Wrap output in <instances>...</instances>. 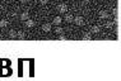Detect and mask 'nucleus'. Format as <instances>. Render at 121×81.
I'll return each instance as SVG.
<instances>
[{
  "instance_id": "ddd939ff",
  "label": "nucleus",
  "mask_w": 121,
  "mask_h": 81,
  "mask_svg": "<svg viewBox=\"0 0 121 81\" xmlns=\"http://www.w3.org/2000/svg\"><path fill=\"white\" fill-rule=\"evenodd\" d=\"M91 31H92V33H94V34H97V33H99V27H97V25H93L92 27V29H91Z\"/></svg>"
},
{
  "instance_id": "9d476101",
  "label": "nucleus",
  "mask_w": 121,
  "mask_h": 81,
  "mask_svg": "<svg viewBox=\"0 0 121 81\" xmlns=\"http://www.w3.org/2000/svg\"><path fill=\"white\" fill-rule=\"evenodd\" d=\"M54 32H55L56 34H63V33H64V29L61 28V27H59V25H56V28L54 29Z\"/></svg>"
},
{
  "instance_id": "f3484780",
  "label": "nucleus",
  "mask_w": 121,
  "mask_h": 81,
  "mask_svg": "<svg viewBox=\"0 0 121 81\" xmlns=\"http://www.w3.org/2000/svg\"><path fill=\"white\" fill-rule=\"evenodd\" d=\"M40 3H41L42 5H46L47 3H48V0H40Z\"/></svg>"
},
{
  "instance_id": "1a4fd4ad",
  "label": "nucleus",
  "mask_w": 121,
  "mask_h": 81,
  "mask_svg": "<svg viewBox=\"0 0 121 81\" xmlns=\"http://www.w3.org/2000/svg\"><path fill=\"white\" fill-rule=\"evenodd\" d=\"M28 18H29V13L28 12H23L21 14V20H27Z\"/></svg>"
},
{
  "instance_id": "20e7f679",
  "label": "nucleus",
  "mask_w": 121,
  "mask_h": 81,
  "mask_svg": "<svg viewBox=\"0 0 121 81\" xmlns=\"http://www.w3.org/2000/svg\"><path fill=\"white\" fill-rule=\"evenodd\" d=\"M42 31L46 32V33H48V32L51 31V24H50V23H45V24H42Z\"/></svg>"
},
{
  "instance_id": "412c9836",
  "label": "nucleus",
  "mask_w": 121,
  "mask_h": 81,
  "mask_svg": "<svg viewBox=\"0 0 121 81\" xmlns=\"http://www.w3.org/2000/svg\"><path fill=\"white\" fill-rule=\"evenodd\" d=\"M91 1V0H84V3H86V4H87V3H89Z\"/></svg>"
},
{
  "instance_id": "6e6552de",
  "label": "nucleus",
  "mask_w": 121,
  "mask_h": 81,
  "mask_svg": "<svg viewBox=\"0 0 121 81\" xmlns=\"http://www.w3.org/2000/svg\"><path fill=\"white\" fill-rule=\"evenodd\" d=\"M61 22H63V19H61V17H55L54 20H52V23H54L55 25H60Z\"/></svg>"
},
{
  "instance_id": "0eeeda50",
  "label": "nucleus",
  "mask_w": 121,
  "mask_h": 81,
  "mask_svg": "<svg viewBox=\"0 0 121 81\" xmlns=\"http://www.w3.org/2000/svg\"><path fill=\"white\" fill-rule=\"evenodd\" d=\"M99 18L101 19H107L108 18V13H107L106 10H101L99 12Z\"/></svg>"
},
{
  "instance_id": "2eb2a0df",
  "label": "nucleus",
  "mask_w": 121,
  "mask_h": 81,
  "mask_svg": "<svg viewBox=\"0 0 121 81\" xmlns=\"http://www.w3.org/2000/svg\"><path fill=\"white\" fill-rule=\"evenodd\" d=\"M113 20H108V22H106V28H112L113 27Z\"/></svg>"
},
{
  "instance_id": "aec40b11",
  "label": "nucleus",
  "mask_w": 121,
  "mask_h": 81,
  "mask_svg": "<svg viewBox=\"0 0 121 81\" xmlns=\"http://www.w3.org/2000/svg\"><path fill=\"white\" fill-rule=\"evenodd\" d=\"M21 1H22V3H28L29 0H21Z\"/></svg>"
},
{
  "instance_id": "a211bd4d",
  "label": "nucleus",
  "mask_w": 121,
  "mask_h": 81,
  "mask_svg": "<svg viewBox=\"0 0 121 81\" xmlns=\"http://www.w3.org/2000/svg\"><path fill=\"white\" fill-rule=\"evenodd\" d=\"M112 14L115 15V17L117 15V9H116V8H113V9H112Z\"/></svg>"
},
{
  "instance_id": "f8f14e48",
  "label": "nucleus",
  "mask_w": 121,
  "mask_h": 81,
  "mask_svg": "<svg viewBox=\"0 0 121 81\" xmlns=\"http://www.w3.org/2000/svg\"><path fill=\"white\" fill-rule=\"evenodd\" d=\"M17 37L19 38V39H24V38H26V34H24V32H22V31L17 32Z\"/></svg>"
},
{
  "instance_id": "9b49d317",
  "label": "nucleus",
  "mask_w": 121,
  "mask_h": 81,
  "mask_svg": "<svg viewBox=\"0 0 121 81\" xmlns=\"http://www.w3.org/2000/svg\"><path fill=\"white\" fill-rule=\"evenodd\" d=\"M9 37L10 38H17V32H15V29H10V31H9Z\"/></svg>"
},
{
  "instance_id": "423d86ee",
  "label": "nucleus",
  "mask_w": 121,
  "mask_h": 81,
  "mask_svg": "<svg viewBox=\"0 0 121 81\" xmlns=\"http://www.w3.org/2000/svg\"><path fill=\"white\" fill-rule=\"evenodd\" d=\"M73 15H71V14H69V13H66V14H65V22H66V23H71V22H73Z\"/></svg>"
},
{
  "instance_id": "7ed1b4c3",
  "label": "nucleus",
  "mask_w": 121,
  "mask_h": 81,
  "mask_svg": "<svg viewBox=\"0 0 121 81\" xmlns=\"http://www.w3.org/2000/svg\"><path fill=\"white\" fill-rule=\"evenodd\" d=\"M24 22H26V25H27L28 28H33L35 24H36V22L33 20V19H29V18L27 19V20H24Z\"/></svg>"
},
{
  "instance_id": "dca6fc26",
  "label": "nucleus",
  "mask_w": 121,
  "mask_h": 81,
  "mask_svg": "<svg viewBox=\"0 0 121 81\" xmlns=\"http://www.w3.org/2000/svg\"><path fill=\"white\" fill-rule=\"evenodd\" d=\"M59 39H60V41H66V37H65L64 34H60V37H59Z\"/></svg>"
},
{
  "instance_id": "4468645a",
  "label": "nucleus",
  "mask_w": 121,
  "mask_h": 81,
  "mask_svg": "<svg viewBox=\"0 0 121 81\" xmlns=\"http://www.w3.org/2000/svg\"><path fill=\"white\" fill-rule=\"evenodd\" d=\"M6 25H8V20H6V19H1V20H0V27L5 28Z\"/></svg>"
},
{
  "instance_id": "39448f33",
  "label": "nucleus",
  "mask_w": 121,
  "mask_h": 81,
  "mask_svg": "<svg viewBox=\"0 0 121 81\" xmlns=\"http://www.w3.org/2000/svg\"><path fill=\"white\" fill-rule=\"evenodd\" d=\"M82 41H86V42L92 41V35H91L89 33H84V34H83V37H82Z\"/></svg>"
},
{
  "instance_id": "f257e3e1",
  "label": "nucleus",
  "mask_w": 121,
  "mask_h": 81,
  "mask_svg": "<svg viewBox=\"0 0 121 81\" xmlns=\"http://www.w3.org/2000/svg\"><path fill=\"white\" fill-rule=\"evenodd\" d=\"M73 22L77 25H79V27L84 25V18L83 17H75V18H73Z\"/></svg>"
},
{
  "instance_id": "f03ea898",
  "label": "nucleus",
  "mask_w": 121,
  "mask_h": 81,
  "mask_svg": "<svg viewBox=\"0 0 121 81\" xmlns=\"http://www.w3.org/2000/svg\"><path fill=\"white\" fill-rule=\"evenodd\" d=\"M57 10L60 13H66L68 12V5L65 4V3H61V4L57 5Z\"/></svg>"
},
{
  "instance_id": "6ab92c4d",
  "label": "nucleus",
  "mask_w": 121,
  "mask_h": 81,
  "mask_svg": "<svg viewBox=\"0 0 121 81\" xmlns=\"http://www.w3.org/2000/svg\"><path fill=\"white\" fill-rule=\"evenodd\" d=\"M3 9H4V6H3L1 4H0V12H1V10H3Z\"/></svg>"
}]
</instances>
